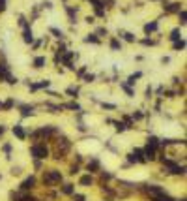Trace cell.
<instances>
[{"label": "cell", "mask_w": 187, "mask_h": 201, "mask_svg": "<svg viewBox=\"0 0 187 201\" xmlns=\"http://www.w3.org/2000/svg\"><path fill=\"white\" fill-rule=\"evenodd\" d=\"M62 181V175H60V171H45L43 173V182L45 184H49V186H53V184H58Z\"/></svg>", "instance_id": "6da1fadb"}, {"label": "cell", "mask_w": 187, "mask_h": 201, "mask_svg": "<svg viewBox=\"0 0 187 201\" xmlns=\"http://www.w3.org/2000/svg\"><path fill=\"white\" fill-rule=\"evenodd\" d=\"M69 150V141L66 137H58L56 139V158H62V154H66Z\"/></svg>", "instance_id": "7a4b0ae2"}, {"label": "cell", "mask_w": 187, "mask_h": 201, "mask_svg": "<svg viewBox=\"0 0 187 201\" xmlns=\"http://www.w3.org/2000/svg\"><path fill=\"white\" fill-rule=\"evenodd\" d=\"M30 152H32V156L34 158H47L49 156V149H47L45 145H34L32 149H30Z\"/></svg>", "instance_id": "3957f363"}, {"label": "cell", "mask_w": 187, "mask_h": 201, "mask_svg": "<svg viewBox=\"0 0 187 201\" xmlns=\"http://www.w3.org/2000/svg\"><path fill=\"white\" fill-rule=\"evenodd\" d=\"M148 194L157 199V197H161V195H165V190L159 188V186H150V188H148Z\"/></svg>", "instance_id": "277c9868"}, {"label": "cell", "mask_w": 187, "mask_h": 201, "mask_svg": "<svg viewBox=\"0 0 187 201\" xmlns=\"http://www.w3.org/2000/svg\"><path fill=\"white\" fill-rule=\"evenodd\" d=\"M34 184H36V178H34V177H28L26 181H22L21 190H30V188H34Z\"/></svg>", "instance_id": "5b68a950"}, {"label": "cell", "mask_w": 187, "mask_h": 201, "mask_svg": "<svg viewBox=\"0 0 187 201\" xmlns=\"http://www.w3.org/2000/svg\"><path fill=\"white\" fill-rule=\"evenodd\" d=\"M133 154V158H135V162H146V156H144V150H140V149H135V152H131Z\"/></svg>", "instance_id": "8992f818"}, {"label": "cell", "mask_w": 187, "mask_h": 201, "mask_svg": "<svg viewBox=\"0 0 187 201\" xmlns=\"http://www.w3.org/2000/svg\"><path fill=\"white\" fill-rule=\"evenodd\" d=\"M21 115H22V117L34 115V107H32V105H21Z\"/></svg>", "instance_id": "52a82bcc"}, {"label": "cell", "mask_w": 187, "mask_h": 201, "mask_svg": "<svg viewBox=\"0 0 187 201\" xmlns=\"http://www.w3.org/2000/svg\"><path fill=\"white\" fill-rule=\"evenodd\" d=\"M11 73H10V70H8V66L6 64H0V79H8Z\"/></svg>", "instance_id": "ba28073f"}, {"label": "cell", "mask_w": 187, "mask_h": 201, "mask_svg": "<svg viewBox=\"0 0 187 201\" xmlns=\"http://www.w3.org/2000/svg\"><path fill=\"white\" fill-rule=\"evenodd\" d=\"M22 40H25L26 43H32L34 36H32V30H30V27H26V28H25V34H22Z\"/></svg>", "instance_id": "9c48e42d"}, {"label": "cell", "mask_w": 187, "mask_h": 201, "mask_svg": "<svg viewBox=\"0 0 187 201\" xmlns=\"http://www.w3.org/2000/svg\"><path fill=\"white\" fill-rule=\"evenodd\" d=\"M51 85V81H41V83H38V85H30V90H38V88H47V86H49Z\"/></svg>", "instance_id": "30bf717a"}, {"label": "cell", "mask_w": 187, "mask_h": 201, "mask_svg": "<svg viewBox=\"0 0 187 201\" xmlns=\"http://www.w3.org/2000/svg\"><path fill=\"white\" fill-rule=\"evenodd\" d=\"M144 156H146V160H155V150L150 149V147H146L144 149Z\"/></svg>", "instance_id": "8fae6325"}, {"label": "cell", "mask_w": 187, "mask_h": 201, "mask_svg": "<svg viewBox=\"0 0 187 201\" xmlns=\"http://www.w3.org/2000/svg\"><path fill=\"white\" fill-rule=\"evenodd\" d=\"M180 10H181V4H180V2H172L170 6H167V11H170V13L180 11Z\"/></svg>", "instance_id": "7c38bea8"}, {"label": "cell", "mask_w": 187, "mask_h": 201, "mask_svg": "<svg viewBox=\"0 0 187 201\" xmlns=\"http://www.w3.org/2000/svg\"><path fill=\"white\" fill-rule=\"evenodd\" d=\"M155 30H157V23H155V21H153V23H148V25L144 27V32H146V34L155 32Z\"/></svg>", "instance_id": "4fadbf2b"}, {"label": "cell", "mask_w": 187, "mask_h": 201, "mask_svg": "<svg viewBox=\"0 0 187 201\" xmlns=\"http://www.w3.org/2000/svg\"><path fill=\"white\" fill-rule=\"evenodd\" d=\"M148 147L153 149V150H157V147H159V139H157V137H150V139H148Z\"/></svg>", "instance_id": "5bb4252c"}, {"label": "cell", "mask_w": 187, "mask_h": 201, "mask_svg": "<svg viewBox=\"0 0 187 201\" xmlns=\"http://www.w3.org/2000/svg\"><path fill=\"white\" fill-rule=\"evenodd\" d=\"M43 66H45V57L34 58V68H43Z\"/></svg>", "instance_id": "9a60e30c"}, {"label": "cell", "mask_w": 187, "mask_h": 201, "mask_svg": "<svg viewBox=\"0 0 187 201\" xmlns=\"http://www.w3.org/2000/svg\"><path fill=\"white\" fill-rule=\"evenodd\" d=\"M13 133H15V136H17L19 139H25V132H22V128H21V126H15V128H13Z\"/></svg>", "instance_id": "2e32d148"}, {"label": "cell", "mask_w": 187, "mask_h": 201, "mask_svg": "<svg viewBox=\"0 0 187 201\" xmlns=\"http://www.w3.org/2000/svg\"><path fill=\"white\" fill-rule=\"evenodd\" d=\"M66 92H67L69 96H71V98H77V94H79V88H77V86H69Z\"/></svg>", "instance_id": "e0dca14e"}, {"label": "cell", "mask_w": 187, "mask_h": 201, "mask_svg": "<svg viewBox=\"0 0 187 201\" xmlns=\"http://www.w3.org/2000/svg\"><path fill=\"white\" fill-rule=\"evenodd\" d=\"M140 77H142V73H140V72H137V73H133V75H129V79H127V83H129V85H135V79H140Z\"/></svg>", "instance_id": "ac0fdd59"}, {"label": "cell", "mask_w": 187, "mask_h": 201, "mask_svg": "<svg viewBox=\"0 0 187 201\" xmlns=\"http://www.w3.org/2000/svg\"><path fill=\"white\" fill-rule=\"evenodd\" d=\"M81 184H82V186H88V184H92V177H90V175L82 177V178H81Z\"/></svg>", "instance_id": "d6986e66"}, {"label": "cell", "mask_w": 187, "mask_h": 201, "mask_svg": "<svg viewBox=\"0 0 187 201\" xmlns=\"http://www.w3.org/2000/svg\"><path fill=\"white\" fill-rule=\"evenodd\" d=\"M97 165H99V164H97V160H92V162L88 164V171H96V169H97Z\"/></svg>", "instance_id": "ffe728a7"}, {"label": "cell", "mask_w": 187, "mask_h": 201, "mask_svg": "<svg viewBox=\"0 0 187 201\" xmlns=\"http://www.w3.org/2000/svg\"><path fill=\"white\" fill-rule=\"evenodd\" d=\"M64 107H67V109H75V111H81V107H79V103H75V102H71V103H66Z\"/></svg>", "instance_id": "44dd1931"}, {"label": "cell", "mask_w": 187, "mask_h": 201, "mask_svg": "<svg viewBox=\"0 0 187 201\" xmlns=\"http://www.w3.org/2000/svg\"><path fill=\"white\" fill-rule=\"evenodd\" d=\"M183 47H185V41H183V40H178V41L174 43V49H178V51L183 49Z\"/></svg>", "instance_id": "7402d4cb"}, {"label": "cell", "mask_w": 187, "mask_h": 201, "mask_svg": "<svg viewBox=\"0 0 187 201\" xmlns=\"http://www.w3.org/2000/svg\"><path fill=\"white\" fill-rule=\"evenodd\" d=\"M64 194L71 195V194H73V184H66V186H64Z\"/></svg>", "instance_id": "603a6c76"}, {"label": "cell", "mask_w": 187, "mask_h": 201, "mask_svg": "<svg viewBox=\"0 0 187 201\" xmlns=\"http://www.w3.org/2000/svg\"><path fill=\"white\" fill-rule=\"evenodd\" d=\"M122 36H124V40H125V41H135V36H133L131 32H124Z\"/></svg>", "instance_id": "cb8c5ba5"}, {"label": "cell", "mask_w": 187, "mask_h": 201, "mask_svg": "<svg viewBox=\"0 0 187 201\" xmlns=\"http://www.w3.org/2000/svg\"><path fill=\"white\" fill-rule=\"evenodd\" d=\"M110 122H112V120H110ZM112 124H116V130H118V132H124V130L127 128L124 122H112Z\"/></svg>", "instance_id": "d4e9b609"}, {"label": "cell", "mask_w": 187, "mask_h": 201, "mask_svg": "<svg viewBox=\"0 0 187 201\" xmlns=\"http://www.w3.org/2000/svg\"><path fill=\"white\" fill-rule=\"evenodd\" d=\"M178 13H180V23H181V25H185V21H187V13H185L183 10H181V11H178Z\"/></svg>", "instance_id": "484cf974"}, {"label": "cell", "mask_w": 187, "mask_h": 201, "mask_svg": "<svg viewBox=\"0 0 187 201\" xmlns=\"http://www.w3.org/2000/svg\"><path fill=\"white\" fill-rule=\"evenodd\" d=\"M51 34H54V36H56V38H60V40L64 38V34H62V30H58V28H51Z\"/></svg>", "instance_id": "4316f807"}, {"label": "cell", "mask_w": 187, "mask_h": 201, "mask_svg": "<svg viewBox=\"0 0 187 201\" xmlns=\"http://www.w3.org/2000/svg\"><path fill=\"white\" fill-rule=\"evenodd\" d=\"M110 47H112L114 51H118V49H120V41H118V40H112V41H110Z\"/></svg>", "instance_id": "83f0119b"}, {"label": "cell", "mask_w": 187, "mask_h": 201, "mask_svg": "<svg viewBox=\"0 0 187 201\" xmlns=\"http://www.w3.org/2000/svg\"><path fill=\"white\" fill-rule=\"evenodd\" d=\"M170 38H172L174 41H178V40H180V30H178V28H176V30H172V34H170Z\"/></svg>", "instance_id": "f1b7e54d"}, {"label": "cell", "mask_w": 187, "mask_h": 201, "mask_svg": "<svg viewBox=\"0 0 187 201\" xmlns=\"http://www.w3.org/2000/svg\"><path fill=\"white\" fill-rule=\"evenodd\" d=\"M13 107V100H8L6 103H2V109H11Z\"/></svg>", "instance_id": "f546056e"}, {"label": "cell", "mask_w": 187, "mask_h": 201, "mask_svg": "<svg viewBox=\"0 0 187 201\" xmlns=\"http://www.w3.org/2000/svg\"><path fill=\"white\" fill-rule=\"evenodd\" d=\"M86 41H92V43H99V40L96 38V34H92V36H88V38H86Z\"/></svg>", "instance_id": "4dcf8cb0"}, {"label": "cell", "mask_w": 187, "mask_h": 201, "mask_svg": "<svg viewBox=\"0 0 187 201\" xmlns=\"http://www.w3.org/2000/svg\"><path fill=\"white\" fill-rule=\"evenodd\" d=\"M155 201H174V199H172V197H169V195L165 194V195H161V197H157Z\"/></svg>", "instance_id": "1f68e13d"}, {"label": "cell", "mask_w": 187, "mask_h": 201, "mask_svg": "<svg viewBox=\"0 0 187 201\" xmlns=\"http://www.w3.org/2000/svg\"><path fill=\"white\" fill-rule=\"evenodd\" d=\"M122 88H124V90H125V92H127L129 96H133V90L129 88V85H125V83H124V85H122Z\"/></svg>", "instance_id": "d6a6232c"}, {"label": "cell", "mask_w": 187, "mask_h": 201, "mask_svg": "<svg viewBox=\"0 0 187 201\" xmlns=\"http://www.w3.org/2000/svg\"><path fill=\"white\" fill-rule=\"evenodd\" d=\"M103 107H105V109H116L114 103H103Z\"/></svg>", "instance_id": "836d02e7"}, {"label": "cell", "mask_w": 187, "mask_h": 201, "mask_svg": "<svg viewBox=\"0 0 187 201\" xmlns=\"http://www.w3.org/2000/svg\"><path fill=\"white\" fill-rule=\"evenodd\" d=\"M6 10V2H2V0H0V13H2Z\"/></svg>", "instance_id": "e575fe53"}, {"label": "cell", "mask_w": 187, "mask_h": 201, "mask_svg": "<svg viewBox=\"0 0 187 201\" xmlns=\"http://www.w3.org/2000/svg\"><path fill=\"white\" fill-rule=\"evenodd\" d=\"M43 8H53V4L49 2V0H47V2H43Z\"/></svg>", "instance_id": "d590c367"}, {"label": "cell", "mask_w": 187, "mask_h": 201, "mask_svg": "<svg viewBox=\"0 0 187 201\" xmlns=\"http://www.w3.org/2000/svg\"><path fill=\"white\" fill-rule=\"evenodd\" d=\"M97 34H99V36H103V34H107V30H105V28H99V30H97Z\"/></svg>", "instance_id": "8d00e7d4"}, {"label": "cell", "mask_w": 187, "mask_h": 201, "mask_svg": "<svg viewBox=\"0 0 187 201\" xmlns=\"http://www.w3.org/2000/svg\"><path fill=\"white\" fill-rule=\"evenodd\" d=\"M75 201H84V195H75Z\"/></svg>", "instance_id": "74e56055"}, {"label": "cell", "mask_w": 187, "mask_h": 201, "mask_svg": "<svg viewBox=\"0 0 187 201\" xmlns=\"http://www.w3.org/2000/svg\"><path fill=\"white\" fill-rule=\"evenodd\" d=\"M2 133H4V128H2V126H0V136H2Z\"/></svg>", "instance_id": "f35d334b"}, {"label": "cell", "mask_w": 187, "mask_h": 201, "mask_svg": "<svg viewBox=\"0 0 187 201\" xmlns=\"http://www.w3.org/2000/svg\"><path fill=\"white\" fill-rule=\"evenodd\" d=\"M180 201H185V199H180Z\"/></svg>", "instance_id": "ab89813d"}, {"label": "cell", "mask_w": 187, "mask_h": 201, "mask_svg": "<svg viewBox=\"0 0 187 201\" xmlns=\"http://www.w3.org/2000/svg\"><path fill=\"white\" fill-rule=\"evenodd\" d=\"M2 2H6V0H2Z\"/></svg>", "instance_id": "60d3db41"}]
</instances>
